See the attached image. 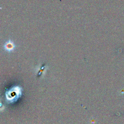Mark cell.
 Returning a JSON list of instances; mask_svg holds the SVG:
<instances>
[{"label": "cell", "instance_id": "6da1fadb", "mask_svg": "<svg viewBox=\"0 0 124 124\" xmlns=\"http://www.w3.org/2000/svg\"><path fill=\"white\" fill-rule=\"evenodd\" d=\"M4 48L7 51H12L14 49L15 44L12 41H8V42L6 43L4 45Z\"/></svg>", "mask_w": 124, "mask_h": 124}]
</instances>
